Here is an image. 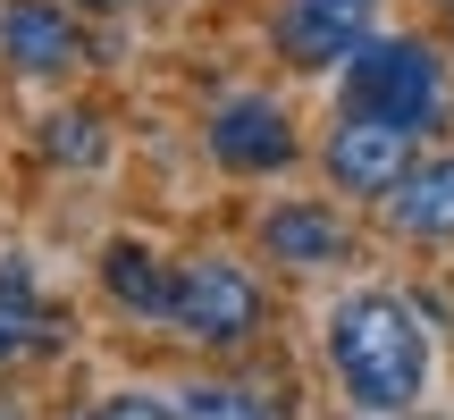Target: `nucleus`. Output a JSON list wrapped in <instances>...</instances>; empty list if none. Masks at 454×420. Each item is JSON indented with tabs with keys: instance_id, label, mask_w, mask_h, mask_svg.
<instances>
[{
	"instance_id": "1",
	"label": "nucleus",
	"mask_w": 454,
	"mask_h": 420,
	"mask_svg": "<svg viewBox=\"0 0 454 420\" xmlns=\"http://www.w3.org/2000/svg\"><path fill=\"white\" fill-rule=\"evenodd\" d=\"M328 362L362 412H404L429 378V328L404 294H354L328 320Z\"/></svg>"
},
{
	"instance_id": "2",
	"label": "nucleus",
	"mask_w": 454,
	"mask_h": 420,
	"mask_svg": "<svg viewBox=\"0 0 454 420\" xmlns=\"http://www.w3.org/2000/svg\"><path fill=\"white\" fill-rule=\"evenodd\" d=\"M345 93H354V110H379L395 118V127L421 135L429 118H438V59H429V43H362L354 67H345Z\"/></svg>"
},
{
	"instance_id": "3",
	"label": "nucleus",
	"mask_w": 454,
	"mask_h": 420,
	"mask_svg": "<svg viewBox=\"0 0 454 420\" xmlns=\"http://www.w3.org/2000/svg\"><path fill=\"white\" fill-rule=\"evenodd\" d=\"M168 320L194 345H244L261 328V286L236 269V261H185L177 294H168Z\"/></svg>"
},
{
	"instance_id": "4",
	"label": "nucleus",
	"mask_w": 454,
	"mask_h": 420,
	"mask_svg": "<svg viewBox=\"0 0 454 420\" xmlns=\"http://www.w3.org/2000/svg\"><path fill=\"white\" fill-rule=\"evenodd\" d=\"M404 152H412V127H395V118H379V110H354L328 135V177H337L345 194H387L412 168Z\"/></svg>"
},
{
	"instance_id": "5",
	"label": "nucleus",
	"mask_w": 454,
	"mask_h": 420,
	"mask_svg": "<svg viewBox=\"0 0 454 420\" xmlns=\"http://www.w3.org/2000/svg\"><path fill=\"white\" fill-rule=\"evenodd\" d=\"M211 152H219V168H236V177H261V168H286V160H294L286 110H278V101H261V93L227 101V110L211 118Z\"/></svg>"
},
{
	"instance_id": "6",
	"label": "nucleus",
	"mask_w": 454,
	"mask_h": 420,
	"mask_svg": "<svg viewBox=\"0 0 454 420\" xmlns=\"http://www.w3.org/2000/svg\"><path fill=\"white\" fill-rule=\"evenodd\" d=\"M0 51H9L17 76H67L84 59L76 26L59 17V0H9L0 9Z\"/></svg>"
},
{
	"instance_id": "7",
	"label": "nucleus",
	"mask_w": 454,
	"mask_h": 420,
	"mask_svg": "<svg viewBox=\"0 0 454 420\" xmlns=\"http://www.w3.org/2000/svg\"><path fill=\"white\" fill-rule=\"evenodd\" d=\"M278 43H286L294 67H328L362 51V0H286L278 17Z\"/></svg>"
},
{
	"instance_id": "8",
	"label": "nucleus",
	"mask_w": 454,
	"mask_h": 420,
	"mask_svg": "<svg viewBox=\"0 0 454 420\" xmlns=\"http://www.w3.org/2000/svg\"><path fill=\"white\" fill-rule=\"evenodd\" d=\"M261 244H270L286 269H328V261L345 253V227L328 202H278L270 219H261Z\"/></svg>"
},
{
	"instance_id": "9",
	"label": "nucleus",
	"mask_w": 454,
	"mask_h": 420,
	"mask_svg": "<svg viewBox=\"0 0 454 420\" xmlns=\"http://www.w3.org/2000/svg\"><path fill=\"white\" fill-rule=\"evenodd\" d=\"M387 219L404 236H454V152L429 160V168H404L387 185Z\"/></svg>"
},
{
	"instance_id": "10",
	"label": "nucleus",
	"mask_w": 454,
	"mask_h": 420,
	"mask_svg": "<svg viewBox=\"0 0 454 420\" xmlns=\"http://www.w3.org/2000/svg\"><path fill=\"white\" fill-rule=\"evenodd\" d=\"M59 337H67V328L34 303V277L26 269H0V362L34 354V345H59Z\"/></svg>"
},
{
	"instance_id": "11",
	"label": "nucleus",
	"mask_w": 454,
	"mask_h": 420,
	"mask_svg": "<svg viewBox=\"0 0 454 420\" xmlns=\"http://www.w3.org/2000/svg\"><path fill=\"white\" fill-rule=\"evenodd\" d=\"M101 286H110L127 311H152V320H168V294H177V277L152 269L144 244H110V261H101Z\"/></svg>"
},
{
	"instance_id": "12",
	"label": "nucleus",
	"mask_w": 454,
	"mask_h": 420,
	"mask_svg": "<svg viewBox=\"0 0 454 420\" xmlns=\"http://www.w3.org/2000/svg\"><path fill=\"white\" fill-rule=\"evenodd\" d=\"M43 152H51V160L93 168L101 160V118H51V127H43Z\"/></svg>"
},
{
	"instance_id": "13",
	"label": "nucleus",
	"mask_w": 454,
	"mask_h": 420,
	"mask_svg": "<svg viewBox=\"0 0 454 420\" xmlns=\"http://www.w3.org/2000/svg\"><path fill=\"white\" fill-rule=\"evenodd\" d=\"M177 420H270V404H253L236 387H194V395H177Z\"/></svg>"
},
{
	"instance_id": "14",
	"label": "nucleus",
	"mask_w": 454,
	"mask_h": 420,
	"mask_svg": "<svg viewBox=\"0 0 454 420\" xmlns=\"http://www.w3.org/2000/svg\"><path fill=\"white\" fill-rule=\"evenodd\" d=\"M93 420H177V412H160L152 395H101V404H93Z\"/></svg>"
},
{
	"instance_id": "15",
	"label": "nucleus",
	"mask_w": 454,
	"mask_h": 420,
	"mask_svg": "<svg viewBox=\"0 0 454 420\" xmlns=\"http://www.w3.org/2000/svg\"><path fill=\"white\" fill-rule=\"evenodd\" d=\"M93 9H118V0H93Z\"/></svg>"
},
{
	"instance_id": "16",
	"label": "nucleus",
	"mask_w": 454,
	"mask_h": 420,
	"mask_svg": "<svg viewBox=\"0 0 454 420\" xmlns=\"http://www.w3.org/2000/svg\"><path fill=\"white\" fill-rule=\"evenodd\" d=\"M0 420H17V412H0Z\"/></svg>"
}]
</instances>
